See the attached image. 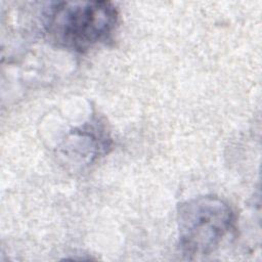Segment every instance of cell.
<instances>
[{"label": "cell", "instance_id": "cell-1", "mask_svg": "<svg viewBox=\"0 0 262 262\" xmlns=\"http://www.w3.org/2000/svg\"><path fill=\"white\" fill-rule=\"evenodd\" d=\"M119 24V10L110 1H63L44 13V29L56 45L86 52L108 40Z\"/></svg>", "mask_w": 262, "mask_h": 262}, {"label": "cell", "instance_id": "cell-2", "mask_svg": "<svg viewBox=\"0 0 262 262\" xmlns=\"http://www.w3.org/2000/svg\"><path fill=\"white\" fill-rule=\"evenodd\" d=\"M235 215L227 202L202 195L181 203L177 210L179 246L187 257L213 253L233 228Z\"/></svg>", "mask_w": 262, "mask_h": 262}, {"label": "cell", "instance_id": "cell-3", "mask_svg": "<svg viewBox=\"0 0 262 262\" xmlns=\"http://www.w3.org/2000/svg\"><path fill=\"white\" fill-rule=\"evenodd\" d=\"M108 146L105 136L95 127L72 131L60 146V156L67 164L83 167L91 164Z\"/></svg>", "mask_w": 262, "mask_h": 262}]
</instances>
